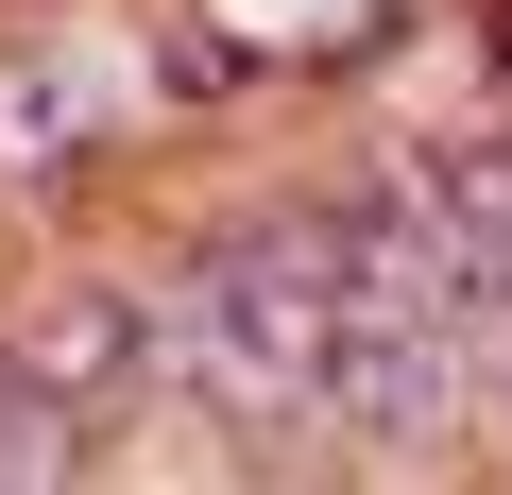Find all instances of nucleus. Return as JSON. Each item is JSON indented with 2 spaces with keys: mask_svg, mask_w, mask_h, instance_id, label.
Masks as SVG:
<instances>
[{
  "mask_svg": "<svg viewBox=\"0 0 512 495\" xmlns=\"http://www.w3.org/2000/svg\"><path fill=\"white\" fill-rule=\"evenodd\" d=\"M154 376L222 427H291L342 393V222H239L154 291Z\"/></svg>",
  "mask_w": 512,
  "mask_h": 495,
  "instance_id": "obj_1",
  "label": "nucleus"
},
{
  "mask_svg": "<svg viewBox=\"0 0 512 495\" xmlns=\"http://www.w3.org/2000/svg\"><path fill=\"white\" fill-rule=\"evenodd\" d=\"M86 461H103V410L52 393L35 359H0V478H86Z\"/></svg>",
  "mask_w": 512,
  "mask_h": 495,
  "instance_id": "obj_2",
  "label": "nucleus"
}]
</instances>
